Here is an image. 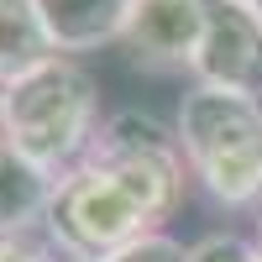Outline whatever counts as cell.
Here are the masks:
<instances>
[{
	"mask_svg": "<svg viewBox=\"0 0 262 262\" xmlns=\"http://www.w3.org/2000/svg\"><path fill=\"white\" fill-rule=\"evenodd\" d=\"M95 111L100 90L90 69H79L74 58H48L27 79L6 84V142L42 173L63 179L69 168L84 163V152L95 142Z\"/></svg>",
	"mask_w": 262,
	"mask_h": 262,
	"instance_id": "1",
	"label": "cell"
},
{
	"mask_svg": "<svg viewBox=\"0 0 262 262\" xmlns=\"http://www.w3.org/2000/svg\"><path fill=\"white\" fill-rule=\"evenodd\" d=\"M184 163L221 205H257L262 200V105L226 90H194L179 100Z\"/></svg>",
	"mask_w": 262,
	"mask_h": 262,
	"instance_id": "2",
	"label": "cell"
},
{
	"mask_svg": "<svg viewBox=\"0 0 262 262\" xmlns=\"http://www.w3.org/2000/svg\"><path fill=\"white\" fill-rule=\"evenodd\" d=\"M84 163L111 173V179L137 200L152 226H163L173 210H179V194H184V147H179V131L163 126L158 116L147 111H116L111 121H100Z\"/></svg>",
	"mask_w": 262,
	"mask_h": 262,
	"instance_id": "3",
	"label": "cell"
},
{
	"mask_svg": "<svg viewBox=\"0 0 262 262\" xmlns=\"http://www.w3.org/2000/svg\"><path fill=\"white\" fill-rule=\"evenodd\" d=\"M48 236L53 247L69 257V262H95V257H111L131 242H142L152 236V215L131 200V194L111 179V173H100L90 163L69 168L53 189V205H48Z\"/></svg>",
	"mask_w": 262,
	"mask_h": 262,
	"instance_id": "4",
	"label": "cell"
},
{
	"mask_svg": "<svg viewBox=\"0 0 262 262\" xmlns=\"http://www.w3.org/2000/svg\"><path fill=\"white\" fill-rule=\"evenodd\" d=\"M194 79L226 95H262V11L247 0H205V32L194 53Z\"/></svg>",
	"mask_w": 262,
	"mask_h": 262,
	"instance_id": "5",
	"label": "cell"
},
{
	"mask_svg": "<svg viewBox=\"0 0 262 262\" xmlns=\"http://www.w3.org/2000/svg\"><path fill=\"white\" fill-rule=\"evenodd\" d=\"M200 32H205V0H131L121 42L142 69L173 74L194 69Z\"/></svg>",
	"mask_w": 262,
	"mask_h": 262,
	"instance_id": "6",
	"label": "cell"
},
{
	"mask_svg": "<svg viewBox=\"0 0 262 262\" xmlns=\"http://www.w3.org/2000/svg\"><path fill=\"white\" fill-rule=\"evenodd\" d=\"M37 16L58 53H95L105 42H121L131 0H37Z\"/></svg>",
	"mask_w": 262,
	"mask_h": 262,
	"instance_id": "7",
	"label": "cell"
},
{
	"mask_svg": "<svg viewBox=\"0 0 262 262\" xmlns=\"http://www.w3.org/2000/svg\"><path fill=\"white\" fill-rule=\"evenodd\" d=\"M58 179L27 163L11 142H0V242H21L37 221H48Z\"/></svg>",
	"mask_w": 262,
	"mask_h": 262,
	"instance_id": "8",
	"label": "cell"
},
{
	"mask_svg": "<svg viewBox=\"0 0 262 262\" xmlns=\"http://www.w3.org/2000/svg\"><path fill=\"white\" fill-rule=\"evenodd\" d=\"M48 58H58V48L37 16V0H0V90L27 79Z\"/></svg>",
	"mask_w": 262,
	"mask_h": 262,
	"instance_id": "9",
	"label": "cell"
},
{
	"mask_svg": "<svg viewBox=\"0 0 262 262\" xmlns=\"http://www.w3.org/2000/svg\"><path fill=\"white\" fill-rule=\"evenodd\" d=\"M95 262H189V247H179L163 231H152V236H142V242H131V247H121L111 257H95Z\"/></svg>",
	"mask_w": 262,
	"mask_h": 262,
	"instance_id": "10",
	"label": "cell"
},
{
	"mask_svg": "<svg viewBox=\"0 0 262 262\" xmlns=\"http://www.w3.org/2000/svg\"><path fill=\"white\" fill-rule=\"evenodd\" d=\"M189 262H257V247L231 231H210L189 247Z\"/></svg>",
	"mask_w": 262,
	"mask_h": 262,
	"instance_id": "11",
	"label": "cell"
},
{
	"mask_svg": "<svg viewBox=\"0 0 262 262\" xmlns=\"http://www.w3.org/2000/svg\"><path fill=\"white\" fill-rule=\"evenodd\" d=\"M0 262H48V252L21 236V242H0Z\"/></svg>",
	"mask_w": 262,
	"mask_h": 262,
	"instance_id": "12",
	"label": "cell"
},
{
	"mask_svg": "<svg viewBox=\"0 0 262 262\" xmlns=\"http://www.w3.org/2000/svg\"><path fill=\"white\" fill-rule=\"evenodd\" d=\"M0 142H6V90H0Z\"/></svg>",
	"mask_w": 262,
	"mask_h": 262,
	"instance_id": "13",
	"label": "cell"
},
{
	"mask_svg": "<svg viewBox=\"0 0 262 262\" xmlns=\"http://www.w3.org/2000/svg\"><path fill=\"white\" fill-rule=\"evenodd\" d=\"M257 262H262V226H257Z\"/></svg>",
	"mask_w": 262,
	"mask_h": 262,
	"instance_id": "14",
	"label": "cell"
},
{
	"mask_svg": "<svg viewBox=\"0 0 262 262\" xmlns=\"http://www.w3.org/2000/svg\"><path fill=\"white\" fill-rule=\"evenodd\" d=\"M247 6H257V11H262V0H247Z\"/></svg>",
	"mask_w": 262,
	"mask_h": 262,
	"instance_id": "15",
	"label": "cell"
}]
</instances>
